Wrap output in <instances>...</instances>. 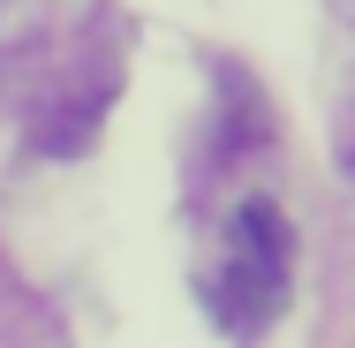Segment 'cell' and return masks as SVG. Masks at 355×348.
Returning <instances> with one entry per match:
<instances>
[{
    "instance_id": "1",
    "label": "cell",
    "mask_w": 355,
    "mask_h": 348,
    "mask_svg": "<svg viewBox=\"0 0 355 348\" xmlns=\"http://www.w3.org/2000/svg\"><path fill=\"white\" fill-rule=\"evenodd\" d=\"M287 288H295V235H287L280 205L272 197H242L234 219H227V265H219V310H227V326H242V333L272 326Z\"/></svg>"
}]
</instances>
